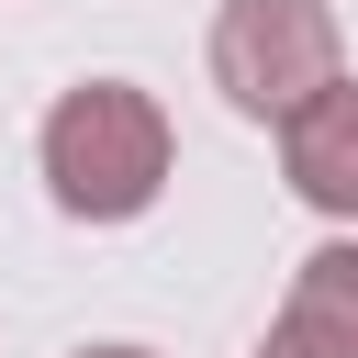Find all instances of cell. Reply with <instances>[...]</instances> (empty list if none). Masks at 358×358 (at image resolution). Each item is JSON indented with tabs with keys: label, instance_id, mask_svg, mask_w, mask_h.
Returning <instances> with one entry per match:
<instances>
[{
	"label": "cell",
	"instance_id": "obj_1",
	"mask_svg": "<svg viewBox=\"0 0 358 358\" xmlns=\"http://www.w3.org/2000/svg\"><path fill=\"white\" fill-rule=\"evenodd\" d=\"M45 190L78 224H134L168 190V112L134 78H78L45 112Z\"/></svg>",
	"mask_w": 358,
	"mask_h": 358
},
{
	"label": "cell",
	"instance_id": "obj_2",
	"mask_svg": "<svg viewBox=\"0 0 358 358\" xmlns=\"http://www.w3.org/2000/svg\"><path fill=\"white\" fill-rule=\"evenodd\" d=\"M213 78L235 112L280 123L336 78V11L324 0H224L213 11Z\"/></svg>",
	"mask_w": 358,
	"mask_h": 358
},
{
	"label": "cell",
	"instance_id": "obj_3",
	"mask_svg": "<svg viewBox=\"0 0 358 358\" xmlns=\"http://www.w3.org/2000/svg\"><path fill=\"white\" fill-rule=\"evenodd\" d=\"M280 168L313 213H358V78L336 67L302 112H280Z\"/></svg>",
	"mask_w": 358,
	"mask_h": 358
},
{
	"label": "cell",
	"instance_id": "obj_4",
	"mask_svg": "<svg viewBox=\"0 0 358 358\" xmlns=\"http://www.w3.org/2000/svg\"><path fill=\"white\" fill-rule=\"evenodd\" d=\"M257 358H358V235L313 246L291 268V302H280V324H268Z\"/></svg>",
	"mask_w": 358,
	"mask_h": 358
},
{
	"label": "cell",
	"instance_id": "obj_5",
	"mask_svg": "<svg viewBox=\"0 0 358 358\" xmlns=\"http://www.w3.org/2000/svg\"><path fill=\"white\" fill-rule=\"evenodd\" d=\"M78 358H145V347H78Z\"/></svg>",
	"mask_w": 358,
	"mask_h": 358
}]
</instances>
